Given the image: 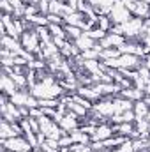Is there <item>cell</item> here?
<instances>
[{"mask_svg":"<svg viewBox=\"0 0 150 152\" xmlns=\"http://www.w3.org/2000/svg\"><path fill=\"white\" fill-rule=\"evenodd\" d=\"M120 96L122 97H125V99H129V101H133V103H136V101H141L143 97H145V92L141 90V88H138V87H129V88H122L120 90Z\"/></svg>","mask_w":150,"mask_h":152,"instance_id":"9c48e42d","label":"cell"},{"mask_svg":"<svg viewBox=\"0 0 150 152\" xmlns=\"http://www.w3.org/2000/svg\"><path fill=\"white\" fill-rule=\"evenodd\" d=\"M60 99H39V106L41 108H58Z\"/></svg>","mask_w":150,"mask_h":152,"instance_id":"e0dca14e","label":"cell"},{"mask_svg":"<svg viewBox=\"0 0 150 152\" xmlns=\"http://www.w3.org/2000/svg\"><path fill=\"white\" fill-rule=\"evenodd\" d=\"M23 2H25V4H30V0H23Z\"/></svg>","mask_w":150,"mask_h":152,"instance_id":"7402d4cb","label":"cell"},{"mask_svg":"<svg viewBox=\"0 0 150 152\" xmlns=\"http://www.w3.org/2000/svg\"><path fill=\"white\" fill-rule=\"evenodd\" d=\"M115 134V127L110 126L108 122H103L95 127V133L92 134V142H104Z\"/></svg>","mask_w":150,"mask_h":152,"instance_id":"8992f818","label":"cell"},{"mask_svg":"<svg viewBox=\"0 0 150 152\" xmlns=\"http://www.w3.org/2000/svg\"><path fill=\"white\" fill-rule=\"evenodd\" d=\"M147 120H149V122H150V113H149V115H147Z\"/></svg>","mask_w":150,"mask_h":152,"instance_id":"44dd1931","label":"cell"},{"mask_svg":"<svg viewBox=\"0 0 150 152\" xmlns=\"http://www.w3.org/2000/svg\"><path fill=\"white\" fill-rule=\"evenodd\" d=\"M74 44L78 46V48H79V51L83 53V51H87V50H92V48H94V46H95L97 42H95V41H94L92 37H88V36H87V34L83 32V36H81L79 39H76Z\"/></svg>","mask_w":150,"mask_h":152,"instance_id":"30bf717a","label":"cell"},{"mask_svg":"<svg viewBox=\"0 0 150 152\" xmlns=\"http://www.w3.org/2000/svg\"><path fill=\"white\" fill-rule=\"evenodd\" d=\"M20 41H21V46H23L27 51H30V53H34V55H37L39 51H41V37H39V34H37L36 28L25 30L23 36L20 37Z\"/></svg>","mask_w":150,"mask_h":152,"instance_id":"6da1fadb","label":"cell"},{"mask_svg":"<svg viewBox=\"0 0 150 152\" xmlns=\"http://www.w3.org/2000/svg\"><path fill=\"white\" fill-rule=\"evenodd\" d=\"M106 152H134V147H133V140L131 138H127L124 143H120L118 147H115V149H110V151Z\"/></svg>","mask_w":150,"mask_h":152,"instance_id":"9a60e30c","label":"cell"},{"mask_svg":"<svg viewBox=\"0 0 150 152\" xmlns=\"http://www.w3.org/2000/svg\"><path fill=\"white\" fill-rule=\"evenodd\" d=\"M143 101L147 103V106L150 108V96H145V97H143Z\"/></svg>","mask_w":150,"mask_h":152,"instance_id":"d6986e66","label":"cell"},{"mask_svg":"<svg viewBox=\"0 0 150 152\" xmlns=\"http://www.w3.org/2000/svg\"><path fill=\"white\" fill-rule=\"evenodd\" d=\"M58 126H60L66 133H71V131L81 127V120H79V117L74 115L73 112H67V113L64 115V118H62V122H60Z\"/></svg>","mask_w":150,"mask_h":152,"instance_id":"52a82bcc","label":"cell"},{"mask_svg":"<svg viewBox=\"0 0 150 152\" xmlns=\"http://www.w3.org/2000/svg\"><path fill=\"white\" fill-rule=\"evenodd\" d=\"M32 152H44V151H42V149L39 147V149H34V151H32Z\"/></svg>","mask_w":150,"mask_h":152,"instance_id":"ffe728a7","label":"cell"},{"mask_svg":"<svg viewBox=\"0 0 150 152\" xmlns=\"http://www.w3.org/2000/svg\"><path fill=\"white\" fill-rule=\"evenodd\" d=\"M2 147L4 151L7 152H28L34 151L32 145L28 143V140L21 134V136H14V138H9V140H2Z\"/></svg>","mask_w":150,"mask_h":152,"instance_id":"3957f363","label":"cell"},{"mask_svg":"<svg viewBox=\"0 0 150 152\" xmlns=\"http://www.w3.org/2000/svg\"><path fill=\"white\" fill-rule=\"evenodd\" d=\"M95 27H99L101 30H104V32H110L113 28V21L110 20V16H104V14H101L99 18H97V25Z\"/></svg>","mask_w":150,"mask_h":152,"instance_id":"5bb4252c","label":"cell"},{"mask_svg":"<svg viewBox=\"0 0 150 152\" xmlns=\"http://www.w3.org/2000/svg\"><path fill=\"white\" fill-rule=\"evenodd\" d=\"M23 134V129L20 126V122H7L2 118V124H0V136L2 140H9V138H14V136H21Z\"/></svg>","mask_w":150,"mask_h":152,"instance_id":"277c9868","label":"cell"},{"mask_svg":"<svg viewBox=\"0 0 150 152\" xmlns=\"http://www.w3.org/2000/svg\"><path fill=\"white\" fill-rule=\"evenodd\" d=\"M5 152H7V151H5Z\"/></svg>","mask_w":150,"mask_h":152,"instance_id":"603a6c76","label":"cell"},{"mask_svg":"<svg viewBox=\"0 0 150 152\" xmlns=\"http://www.w3.org/2000/svg\"><path fill=\"white\" fill-rule=\"evenodd\" d=\"M88 37H92L94 41H101V39H104L108 36V32H104V30H101L99 27H94V28H90V30H87L85 32Z\"/></svg>","mask_w":150,"mask_h":152,"instance_id":"2e32d148","label":"cell"},{"mask_svg":"<svg viewBox=\"0 0 150 152\" xmlns=\"http://www.w3.org/2000/svg\"><path fill=\"white\" fill-rule=\"evenodd\" d=\"M88 2V5L101 16V14H104V16H110V12H111L113 5H115V2L117 0H87Z\"/></svg>","mask_w":150,"mask_h":152,"instance_id":"5b68a950","label":"cell"},{"mask_svg":"<svg viewBox=\"0 0 150 152\" xmlns=\"http://www.w3.org/2000/svg\"><path fill=\"white\" fill-rule=\"evenodd\" d=\"M134 113H136V118H147V115L150 113V108L147 106V103L141 99V101H136L134 103Z\"/></svg>","mask_w":150,"mask_h":152,"instance_id":"8fae6325","label":"cell"},{"mask_svg":"<svg viewBox=\"0 0 150 152\" xmlns=\"http://www.w3.org/2000/svg\"><path fill=\"white\" fill-rule=\"evenodd\" d=\"M131 18H133V12L127 9L124 0H117L111 9V12H110V20L113 21V25H122V23L129 21Z\"/></svg>","mask_w":150,"mask_h":152,"instance_id":"7a4b0ae2","label":"cell"},{"mask_svg":"<svg viewBox=\"0 0 150 152\" xmlns=\"http://www.w3.org/2000/svg\"><path fill=\"white\" fill-rule=\"evenodd\" d=\"M64 28H66L67 39H69V41H73V42H74L76 39H79L81 36H83V30H81L79 27H73V25H64Z\"/></svg>","mask_w":150,"mask_h":152,"instance_id":"4fadbf2b","label":"cell"},{"mask_svg":"<svg viewBox=\"0 0 150 152\" xmlns=\"http://www.w3.org/2000/svg\"><path fill=\"white\" fill-rule=\"evenodd\" d=\"M0 85H2V94H5V96H9V97H12V96L18 92V87H16L14 80H12L9 75H5V73L2 75Z\"/></svg>","mask_w":150,"mask_h":152,"instance_id":"ba28073f","label":"cell"},{"mask_svg":"<svg viewBox=\"0 0 150 152\" xmlns=\"http://www.w3.org/2000/svg\"><path fill=\"white\" fill-rule=\"evenodd\" d=\"M122 53H120V50L118 48H104L101 53H99V58L104 62V60H111V58H117V57H120Z\"/></svg>","mask_w":150,"mask_h":152,"instance_id":"7c38bea8","label":"cell"},{"mask_svg":"<svg viewBox=\"0 0 150 152\" xmlns=\"http://www.w3.org/2000/svg\"><path fill=\"white\" fill-rule=\"evenodd\" d=\"M0 5H2V11H4V14H14V7L11 5V2L9 0H0Z\"/></svg>","mask_w":150,"mask_h":152,"instance_id":"ac0fdd59","label":"cell"}]
</instances>
